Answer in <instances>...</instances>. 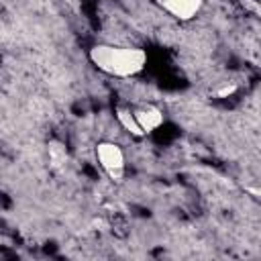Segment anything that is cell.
Wrapping results in <instances>:
<instances>
[{
  "instance_id": "obj_1",
  "label": "cell",
  "mask_w": 261,
  "mask_h": 261,
  "mask_svg": "<svg viewBox=\"0 0 261 261\" xmlns=\"http://www.w3.org/2000/svg\"><path fill=\"white\" fill-rule=\"evenodd\" d=\"M90 61L104 73L114 77H133L141 73L147 65V53L137 47L118 45H94L90 49Z\"/></svg>"
},
{
  "instance_id": "obj_2",
  "label": "cell",
  "mask_w": 261,
  "mask_h": 261,
  "mask_svg": "<svg viewBox=\"0 0 261 261\" xmlns=\"http://www.w3.org/2000/svg\"><path fill=\"white\" fill-rule=\"evenodd\" d=\"M96 157L102 169L110 175V179L120 181L124 175V153L112 141H102L96 145Z\"/></svg>"
},
{
  "instance_id": "obj_3",
  "label": "cell",
  "mask_w": 261,
  "mask_h": 261,
  "mask_svg": "<svg viewBox=\"0 0 261 261\" xmlns=\"http://www.w3.org/2000/svg\"><path fill=\"white\" fill-rule=\"evenodd\" d=\"M163 10H167L177 20H192L200 10L204 0H159Z\"/></svg>"
},
{
  "instance_id": "obj_4",
  "label": "cell",
  "mask_w": 261,
  "mask_h": 261,
  "mask_svg": "<svg viewBox=\"0 0 261 261\" xmlns=\"http://www.w3.org/2000/svg\"><path fill=\"white\" fill-rule=\"evenodd\" d=\"M133 114H135V120L139 122V126H141V130H143L145 135L157 130V128L163 124V120H165V118H163V112H161L157 106H153V104L139 106L137 110H133Z\"/></svg>"
},
{
  "instance_id": "obj_5",
  "label": "cell",
  "mask_w": 261,
  "mask_h": 261,
  "mask_svg": "<svg viewBox=\"0 0 261 261\" xmlns=\"http://www.w3.org/2000/svg\"><path fill=\"white\" fill-rule=\"evenodd\" d=\"M47 155H49V163L55 169H59V167H63L67 163V149H65V145L61 141H55V139L49 141L47 143Z\"/></svg>"
},
{
  "instance_id": "obj_6",
  "label": "cell",
  "mask_w": 261,
  "mask_h": 261,
  "mask_svg": "<svg viewBox=\"0 0 261 261\" xmlns=\"http://www.w3.org/2000/svg\"><path fill=\"white\" fill-rule=\"evenodd\" d=\"M116 118H118V122L122 124V128L124 130H128L133 137H145V133L141 130V126H139V122L135 120V114L128 110V108H116Z\"/></svg>"
},
{
  "instance_id": "obj_7",
  "label": "cell",
  "mask_w": 261,
  "mask_h": 261,
  "mask_svg": "<svg viewBox=\"0 0 261 261\" xmlns=\"http://www.w3.org/2000/svg\"><path fill=\"white\" fill-rule=\"evenodd\" d=\"M234 92H237V84H226V86H222V88L216 90V96H218V98H228V96H232Z\"/></svg>"
}]
</instances>
